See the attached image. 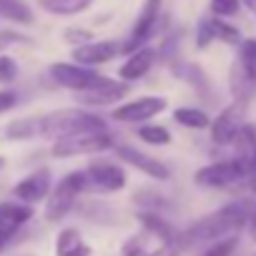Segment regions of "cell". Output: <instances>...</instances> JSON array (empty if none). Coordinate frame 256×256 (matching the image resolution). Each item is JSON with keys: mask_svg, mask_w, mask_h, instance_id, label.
<instances>
[{"mask_svg": "<svg viewBox=\"0 0 256 256\" xmlns=\"http://www.w3.org/2000/svg\"><path fill=\"white\" fill-rule=\"evenodd\" d=\"M251 211H254V208H251V204H248V201L228 204V206H224L221 211H216V214H211V216L201 218L198 224H194L184 236H178V241H181V246L186 248V246L198 244V241L221 238V236H226L228 231H234V228L244 226V224L251 218Z\"/></svg>", "mask_w": 256, "mask_h": 256, "instance_id": "cell-1", "label": "cell"}, {"mask_svg": "<svg viewBox=\"0 0 256 256\" xmlns=\"http://www.w3.org/2000/svg\"><path fill=\"white\" fill-rule=\"evenodd\" d=\"M106 128V123L80 108H63V110H53L46 118L38 120V134L53 141H63V138H73V136H86V134H100Z\"/></svg>", "mask_w": 256, "mask_h": 256, "instance_id": "cell-2", "label": "cell"}, {"mask_svg": "<svg viewBox=\"0 0 256 256\" xmlns=\"http://www.w3.org/2000/svg\"><path fill=\"white\" fill-rule=\"evenodd\" d=\"M83 188H86V174L83 171H73V174L63 176L46 201V221H50V224L60 221L73 208V204H76V198Z\"/></svg>", "mask_w": 256, "mask_h": 256, "instance_id": "cell-3", "label": "cell"}, {"mask_svg": "<svg viewBox=\"0 0 256 256\" xmlns=\"http://www.w3.org/2000/svg\"><path fill=\"white\" fill-rule=\"evenodd\" d=\"M50 76L58 86L63 88H70L76 93H88V90H96L100 86H106L110 78L90 70V68H83V66H76V63H53L50 66Z\"/></svg>", "mask_w": 256, "mask_h": 256, "instance_id": "cell-4", "label": "cell"}, {"mask_svg": "<svg viewBox=\"0 0 256 256\" xmlns=\"http://www.w3.org/2000/svg\"><path fill=\"white\" fill-rule=\"evenodd\" d=\"M113 148V138L100 131V134H86V136H73V138H63L53 144V156L58 158H70V156H90V154H100Z\"/></svg>", "mask_w": 256, "mask_h": 256, "instance_id": "cell-5", "label": "cell"}, {"mask_svg": "<svg viewBox=\"0 0 256 256\" xmlns=\"http://www.w3.org/2000/svg\"><path fill=\"white\" fill-rule=\"evenodd\" d=\"M246 171L248 166L238 158L234 161H218V164H211V166H204L196 171V184L201 186H211V188H224V186H231L236 184L238 178H246Z\"/></svg>", "mask_w": 256, "mask_h": 256, "instance_id": "cell-6", "label": "cell"}, {"mask_svg": "<svg viewBox=\"0 0 256 256\" xmlns=\"http://www.w3.org/2000/svg\"><path fill=\"white\" fill-rule=\"evenodd\" d=\"M123 50H126V43H118V40H90L86 46L73 48V60H76V66H83V68L100 66V63L113 60Z\"/></svg>", "mask_w": 256, "mask_h": 256, "instance_id": "cell-7", "label": "cell"}, {"mask_svg": "<svg viewBox=\"0 0 256 256\" xmlns=\"http://www.w3.org/2000/svg\"><path fill=\"white\" fill-rule=\"evenodd\" d=\"M166 108V98L161 96H144L138 100H131V103H123L113 110V118L116 120H123V123H138V120H146V118H154L156 113H161Z\"/></svg>", "mask_w": 256, "mask_h": 256, "instance_id": "cell-8", "label": "cell"}, {"mask_svg": "<svg viewBox=\"0 0 256 256\" xmlns=\"http://www.w3.org/2000/svg\"><path fill=\"white\" fill-rule=\"evenodd\" d=\"M241 118H244V106L241 103H234L226 110H221V116L211 123V138H214V144H218V146L234 144L238 131H241Z\"/></svg>", "mask_w": 256, "mask_h": 256, "instance_id": "cell-9", "label": "cell"}, {"mask_svg": "<svg viewBox=\"0 0 256 256\" xmlns=\"http://www.w3.org/2000/svg\"><path fill=\"white\" fill-rule=\"evenodd\" d=\"M86 186L98 191H120L126 186V171L116 164H93L86 171Z\"/></svg>", "mask_w": 256, "mask_h": 256, "instance_id": "cell-10", "label": "cell"}, {"mask_svg": "<svg viewBox=\"0 0 256 256\" xmlns=\"http://www.w3.org/2000/svg\"><path fill=\"white\" fill-rule=\"evenodd\" d=\"M28 218H33V208H30V206L18 204V201L0 204V248L10 241V236H13Z\"/></svg>", "mask_w": 256, "mask_h": 256, "instance_id": "cell-11", "label": "cell"}, {"mask_svg": "<svg viewBox=\"0 0 256 256\" xmlns=\"http://www.w3.org/2000/svg\"><path fill=\"white\" fill-rule=\"evenodd\" d=\"M116 156L123 158L126 164L136 166L138 171H144V174L151 176V178L166 181V178L171 176V171H168L166 164H161L158 158H151V156H146V154H141V151H136V148H131V146H118V148H116Z\"/></svg>", "mask_w": 256, "mask_h": 256, "instance_id": "cell-12", "label": "cell"}, {"mask_svg": "<svg viewBox=\"0 0 256 256\" xmlns=\"http://www.w3.org/2000/svg\"><path fill=\"white\" fill-rule=\"evenodd\" d=\"M158 10H161V0H146L138 18H136V26H134V33H131V40L126 43V50H134L138 48V43H144L154 28H156V20H158Z\"/></svg>", "mask_w": 256, "mask_h": 256, "instance_id": "cell-13", "label": "cell"}, {"mask_svg": "<svg viewBox=\"0 0 256 256\" xmlns=\"http://www.w3.org/2000/svg\"><path fill=\"white\" fill-rule=\"evenodd\" d=\"M48 188H50V176H48V171H40V174H33V176L23 178L13 188V194H16V198H20L28 206V204H36V201L46 198Z\"/></svg>", "mask_w": 256, "mask_h": 256, "instance_id": "cell-14", "label": "cell"}, {"mask_svg": "<svg viewBox=\"0 0 256 256\" xmlns=\"http://www.w3.org/2000/svg\"><path fill=\"white\" fill-rule=\"evenodd\" d=\"M154 60H156V50H154V48L134 50V56L118 68V76H120L123 80H138V78H144V76L154 68Z\"/></svg>", "mask_w": 256, "mask_h": 256, "instance_id": "cell-15", "label": "cell"}, {"mask_svg": "<svg viewBox=\"0 0 256 256\" xmlns=\"http://www.w3.org/2000/svg\"><path fill=\"white\" fill-rule=\"evenodd\" d=\"M88 254H90V248L83 244L78 228L68 226V228H63L58 234V238H56V256H88Z\"/></svg>", "mask_w": 256, "mask_h": 256, "instance_id": "cell-16", "label": "cell"}, {"mask_svg": "<svg viewBox=\"0 0 256 256\" xmlns=\"http://www.w3.org/2000/svg\"><path fill=\"white\" fill-rule=\"evenodd\" d=\"M128 93V86L126 83H116V80H108L106 86H100V88H96V90H88V93H80L83 98V103H88V106H106V103H113V100H118V98H123Z\"/></svg>", "mask_w": 256, "mask_h": 256, "instance_id": "cell-17", "label": "cell"}, {"mask_svg": "<svg viewBox=\"0 0 256 256\" xmlns=\"http://www.w3.org/2000/svg\"><path fill=\"white\" fill-rule=\"evenodd\" d=\"M93 6V0H38V8L50 16H78Z\"/></svg>", "mask_w": 256, "mask_h": 256, "instance_id": "cell-18", "label": "cell"}, {"mask_svg": "<svg viewBox=\"0 0 256 256\" xmlns=\"http://www.w3.org/2000/svg\"><path fill=\"white\" fill-rule=\"evenodd\" d=\"M174 118H176V123H181L186 128H208L211 126V118L198 108H176Z\"/></svg>", "mask_w": 256, "mask_h": 256, "instance_id": "cell-19", "label": "cell"}, {"mask_svg": "<svg viewBox=\"0 0 256 256\" xmlns=\"http://www.w3.org/2000/svg\"><path fill=\"white\" fill-rule=\"evenodd\" d=\"M6 134H8L10 141H30L38 134V120L36 118H20V120L8 126Z\"/></svg>", "mask_w": 256, "mask_h": 256, "instance_id": "cell-20", "label": "cell"}, {"mask_svg": "<svg viewBox=\"0 0 256 256\" xmlns=\"http://www.w3.org/2000/svg\"><path fill=\"white\" fill-rule=\"evenodd\" d=\"M0 13H3L6 18H10V20H16V23H33V16H30V10L23 6V3H18V0H0Z\"/></svg>", "mask_w": 256, "mask_h": 256, "instance_id": "cell-21", "label": "cell"}, {"mask_svg": "<svg viewBox=\"0 0 256 256\" xmlns=\"http://www.w3.org/2000/svg\"><path fill=\"white\" fill-rule=\"evenodd\" d=\"M138 218H141V224H144L148 231L158 234V238H164V244H168V241H174V238H176L174 228H171L164 218H158V216H154V214H141Z\"/></svg>", "mask_w": 256, "mask_h": 256, "instance_id": "cell-22", "label": "cell"}, {"mask_svg": "<svg viewBox=\"0 0 256 256\" xmlns=\"http://www.w3.org/2000/svg\"><path fill=\"white\" fill-rule=\"evenodd\" d=\"M138 138L151 144V146H168L171 144V134L164 126H144L138 131Z\"/></svg>", "mask_w": 256, "mask_h": 256, "instance_id": "cell-23", "label": "cell"}, {"mask_svg": "<svg viewBox=\"0 0 256 256\" xmlns=\"http://www.w3.org/2000/svg\"><path fill=\"white\" fill-rule=\"evenodd\" d=\"M208 28H211L214 40H216V38L224 40V43H238V40H241V33H238L234 26L224 23L221 18H211V20H208Z\"/></svg>", "mask_w": 256, "mask_h": 256, "instance_id": "cell-24", "label": "cell"}, {"mask_svg": "<svg viewBox=\"0 0 256 256\" xmlns=\"http://www.w3.org/2000/svg\"><path fill=\"white\" fill-rule=\"evenodd\" d=\"M241 68L246 78L256 83V40H246L241 46Z\"/></svg>", "mask_w": 256, "mask_h": 256, "instance_id": "cell-25", "label": "cell"}, {"mask_svg": "<svg viewBox=\"0 0 256 256\" xmlns=\"http://www.w3.org/2000/svg\"><path fill=\"white\" fill-rule=\"evenodd\" d=\"M236 244H238V241H236L234 236H228V238H218V241H216L204 256H231L234 248H236Z\"/></svg>", "mask_w": 256, "mask_h": 256, "instance_id": "cell-26", "label": "cell"}, {"mask_svg": "<svg viewBox=\"0 0 256 256\" xmlns=\"http://www.w3.org/2000/svg\"><path fill=\"white\" fill-rule=\"evenodd\" d=\"M211 10L218 18H228L238 13V0H211Z\"/></svg>", "mask_w": 256, "mask_h": 256, "instance_id": "cell-27", "label": "cell"}, {"mask_svg": "<svg viewBox=\"0 0 256 256\" xmlns=\"http://www.w3.org/2000/svg\"><path fill=\"white\" fill-rule=\"evenodd\" d=\"M18 76V66L10 56H0V83H10Z\"/></svg>", "mask_w": 256, "mask_h": 256, "instance_id": "cell-28", "label": "cell"}, {"mask_svg": "<svg viewBox=\"0 0 256 256\" xmlns=\"http://www.w3.org/2000/svg\"><path fill=\"white\" fill-rule=\"evenodd\" d=\"M90 38H93L90 30H78V28H68V30H66V40H68V43L86 46V43H90Z\"/></svg>", "mask_w": 256, "mask_h": 256, "instance_id": "cell-29", "label": "cell"}, {"mask_svg": "<svg viewBox=\"0 0 256 256\" xmlns=\"http://www.w3.org/2000/svg\"><path fill=\"white\" fill-rule=\"evenodd\" d=\"M184 251V246H181V241H178V236L174 238V241H168V244H164L158 251H154L151 256H178Z\"/></svg>", "mask_w": 256, "mask_h": 256, "instance_id": "cell-30", "label": "cell"}, {"mask_svg": "<svg viewBox=\"0 0 256 256\" xmlns=\"http://www.w3.org/2000/svg\"><path fill=\"white\" fill-rule=\"evenodd\" d=\"M16 103H18V96H16L13 90H0V113L10 110Z\"/></svg>", "mask_w": 256, "mask_h": 256, "instance_id": "cell-31", "label": "cell"}, {"mask_svg": "<svg viewBox=\"0 0 256 256\" xmlns=\"http://www.w3.org/2000/svg\"><path fill=\"white\" fill-rule=\"evenodd\" d=\"M214 40V36H211V28H208V20H204L201 26H198V48H206L208 43Z\"/></svg>", "mask_w": 256, "mask_h": 256, "instance_id": "cell-32", "label": "cell"}, {"mask_svg": "<svg viewBox=\"0 0 256 256\" xmlns=\"http://www.w3.org/2000/svg\"><path fill=\"white\" fill-rule=\"evenodd\" d=\"M123 256H141V241L138 238H131V241L123 246Z\"/></svg>", "mask_w": 256, "mask_h": 256, "instance_id": "cell-33", "label": "cell"}, {"mask_svg": "<svg viewBox=\"0 0 256 256\" xmlns=\"http://www.w3.org/2000/svg\"><path fill=\"white\" fill-rule=\"evenodd\" d=\"M246 176L251 178V188L256 191V151H254V156H251V161H248V171H246Z\"/></svg>", "mask_w": 256, "mask_h": 256, "instance_id": "cell-34", "label": "cell"}, {"mask_svg": "<svg viewBox=\"0 0 256 256\" xmlns=\"http://www.w3.org/2000/svg\"><path fill=\"white\" fill-rule=\"evenodd\" d=\"M248 224H251V236L256 238V208L251 211V218H248Z\"/></svg>", "mask_w": 256, "mask_h": 256, "instance_id": "cell-35", "label": "cell"}, {"mask_svg": "<svg viewBox=\"0 0 256 256\" xmlns=\"http://www.w3.org/2000/svg\"><path fill=\"white\" fill-rule=\"evenodd\" d=\"M244 6H246L248 10H254V13H256V0H244Z\"/></svg>", "mask_w": 256, "mask_h": 256, "instance_id": "cell-36", "label": "cell"}, {"mask_svg": "<svg viewBox=\"0 0 256 256\" xmlns=\"http://www.w3.org/2000/svg\"><path fill=\"white\" fill-rule=\"evenodd\" d=\"M0 166H3V158H0Z\"/></svg>", "mask_w": 256, "mask_h": 256, "instance_id": "cell-37", "label": "cell"}]
</instances>
